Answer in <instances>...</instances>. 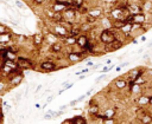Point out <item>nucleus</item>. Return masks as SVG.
<instances>
[{"label":"nucleus","mask_w":152,"mask_h":124,"mask_svg":"<svg viewBox=\"0 0 152 124\" xmlns=\"http://www.w3.org/2000/svg\"><path fill=\"white\" fill-rule=\"evenodd\" d=\"M52 98H53V97H49V98H48V99H46V102H48V103H50V102H51V100H52Z\"/></svg>","instance_id":"nucleus-43"},{"label":"nucleus","mask_w":152,"mask_h":124,"mask_svg":"<svg viewBox=\"0 0 152 124\" xmlns=\"http://www.w3.org/2000/svg\"><path fill=\"white\" fill-rule=\"evenodd\" d=\"M141 52H144V48H140V50H138V53H141Z\"/></svg>","instance_id":"nucleus-44"},{"label":"nucleus","mask_w":152,"mask_h":124,"mask_svg":"<svg viewBox=\"0 0 152 124\" xmlns=\"http://www.w3.org/2000/svg\"><path fill=\"white\" fill-rule=\"evenodd\" d=\"M122 41L120 40V39H115L113 43H110L109 45H107L108 47H109V50L110 51H118V50H120L121 47H122Z\"/></svg>","instance_id":"nucleus-12"},{"label":"nucleus","mask_w":152,"mask_h":124,"mask_svg":"<svg viewBox=\"0 0 152 124\" xmlns=\"http://www.w3.org/2000/svg\"><path fill=\"white\" fill-rule=\"evenodd\" d=\"M40 68L42 70H44V71H55L56 70V64L53 63V61H51V60H45V61H43L42 64H40Z\"/></svg>","instance_id":"nucleus-7"},{"label":"nucleus","mask_w":152,"mask_h":124,"mask_svg":"<svg viewBox=\"0 0 152 124\" xmlns=\"http://www.w3.org/2000/svg\"><path fill=\"white\" fill-rule=\"evenodd\" d=\"M15 6L18 7V8H20V9H26V6L23 4V1H20V0H15Z\"/></svg>","instance_id":"nucleus-26"},{"label":"nucleus","mask_w":152,"mask_h":124,"mask_svg":"<svg viewBox=\"0 0 152 124\" xmlns=\"http://www.w3.org/2000/svg\"><path fill=\"white\" fill-rule=\"evenodd\" d=\"M88 14H90V15L95 17L96 19H99V18L102 15V9L99 8V7H94V8H90V9H89Z\"/></svg>","instance_id":"nucleus-18"},{"label":"nucleus","mask_w":152,"mask_h":124,"mask_svg":"<svg viewBox=\"0 0 152 124\" xmlns=\"http://www.w3.org/2000/svg\"><path fill=\"white\" fill-rule=\"evenodd\" d=\"M76 8L74 7H68L64 12H63V17H64V20L66 21H70V22H74V20L76 19Z\"/></svg>","instance_id":"nucleus-2"},{"label":"nucleus","mask_w":152,"mask_h":124,"mask_svg":"<svg viewBox=\"0 0 152 124\" xmlns=\"http://www.w3.org/2000/svg\"><path fill=\"white\" fill-rule=\"evenodd\" d=\"M68 60H69L70 63H72V64H75V63H80V61L83 60V56H82L81 51H78V52L71 51V52L68 54Z\"/></svg>","instance_id":"nucleus-4"},{"label":"nucleus","mask_w":152,"mask_h":124,"mask_svg":"<svg viewBox=\"0 0 152 124\" xmlns=\"http://www.w3.org/2000/svg\"><path fill=\"white\" fill-rule=\"evenodd\" d=\"M12 39V33H2L0 34V44L1 45H5V44H8Z\"/></svg>","instance_id":"nucleus-17"},{"label":"nucleus","mask_w":152,"mask_h":124,"mask_svg":"<svg viewBox=\"0 0 152 124\" xmlns=\"http://www.w3.org/2000/svg\"><path fill=\"white\" fill-rule=\"evenodd\" d=\"M121 68H122V66H121V65H119V66H116V67H115V71H116V72H120V71H121Z\"/></svg>","instance_id":"nucleus-34"},{"label":"nucleus","mask_w":152,"mask_h":124,"mask_svg":"<svg viewBox=\"0 0 152 124\" xmlns=\"http://www.w3.org/2000/svg\"><path fill=\"white\" fill-rule=\"evenodd\" d=\"M138 43H139V41H138L137 39H134V40H133V44H138Z\"/></svg>","instance_id":"nucleus-46"},{"label":"nucleus","mask_w":152,"mask_h":124,"mask_svg":"<svg viewBox=\"0 0 152 124\" xmlns=\"http://www.w3.org/2000/svg\"><path fill=\"white\" fill-rule=\"evenodd\" d=\"M150 105H152V96H150Z\"/></svg>","instance_id":"nucleus-45"},{"label":"nucleus","mask_w":152,"mask_h":124,"mask_svg":"<svg viewBox=\"0 0 152 124\" xmlns=\"http://www.w3.org/2000/svg\"><path fill=\"white\" fill-rule=\"evenodd\" d=\"M132 24H139L144 25L146 22V17L144 13H138V14H132Z\"/></svg>","instance_id":"nucleus-6"},{"label":"nucleus","mask_w":152,"mask_h":124,"mask_svg":"<svg viewBox=\"0 0 152 124\" xmlns=\"http://www.w3.org/2000/svg\"><path fill=\"white\" fill-rule=\"evenodd\" d=\"M128 64H129V63H128V61H125V63H122V64H120V65H121V66H122V67H125V66H127V65H128Z\"/></svg>","instance_id":"nucleus-40"},{"label":"nucleus","mask_w":152,"mask_h":124,"mask_svg":"<svg viewBox=\"0 0 152 124\" xmlns=\"http://www.w3.org/2000/svg\"><path fill=\"white\" fill-rule=\"evenodd\" d=\"M132 30H133V24L132 22H126L125 26L120 31L124 33V35H129V33L132 32Z\"/></svg>","instance_id":"nucleus-19"},{"label":"nucleus","mask_w":152,"mask_h":124,"mask_svg":"<svg viewBox=\"0 0 152 124\" xmlns=\"http://www.w3.org/2000/svg\"><path fill=\"white\" fill-rule=\"evenodd\" d=\"M145 115H146L145 110H142V109H138V110H137V118H139L140 120H141V118H142Z\"/></svg>","instance_id":"nucleus-25"},{"label":"nucleus","mask_w":152,"mask_h":124,"mask_svg":"<svg viewBox=\"0 0 152 124\" xmlns=\"http://www.w3.org/2000/svg\"><path fill=\"white\" fill-rule=\"evenodd\" d=\"M114 85L118 90H124L127 86V80L125 78H118V79H115Z\"/></svg>","instance_id":"nucleus-13"},{"label":"nucleus","mask_w":152,"mask_h":124,"mask_svg":"<svg viewBox=\"0 0 152 124\" xmlns=\"http://www.w3.org/2000/svg\"><path fill=\"white\" fill-rule=\"evenodd\" d=\"M62 50H63V44L59 41H56V43L51 44V46H50V51L53 53H59V52H62Z\"/></svg>","instance_id":"nucleus-15"},{"label":"nucleus","mask_w":152,"mask_h":124,"mask_svg":"<svg viewBox=\"0 0 152 124\" xmlns=\"http://www.w3.org/2000/svg\"><path fill=\"white\" fill-rule=\"evenodd\" d=\"M40 89H42V85H38V86H37V90H36V92H38Z\"/></svg>","instance_id":"nucleus-42"},{"label":"nucleus","mask_w":152,"mask_h":124,"mask_svg":"<svg viewBox=\"0 0 152 124\" xmlns=\"http://www.w3.org/2000/svg\"><path fill=\"white\" fill-rule=\"evenodd\" d=\"M141 123H144V124L152 123V116H151V115H148V113H146V115L141 118Z\"/></svg>","instance_id":"nucleus-24"},{"label":"nucleus","mask_w":152,"mask_h":124,"mask_svg":"<svg viewBox=\"0 0 152 124\" xmlns=\"http://www.w3.org/2000/svg\"><path fill=\"white\" fill-rule=\"evenodd\" d=\"M2 33H12V30L8 28L4 22L0 24V34H2Z\"/></svg>","instance_id":"nucleus-23"},{"label":"nucleus","mask_w":152,"mask_h":124,"mask_svg":"<svg viewBox=\"0 0 152 124\" xmlns=\"http://www.w3.org/2000/svg\"><path fill=\"white\" fill-rule=\"evenodd\" d=\"M127 9H128L129 14L142 13V6L139 4H127Z\"/></svg>","instance_id":"nucleus-5"},{"label":"nucleus","mask_w":152,"mask_h":124,"mask_svg":"<svg viewBox=\"0 0 152 124\" xmlns=\"http://www.w3.org/2000/svg\"><path fill=\"white\" fill-rule=\"evenodd\" d=\"M66 107H68V105H61V106H59L61 110H66Z\"/></svg>","instance_id":"nucleus-37"},{"label":"nucleus","mask_w":152,"mask_h":124,"mask_svg":"<svg viewBox=\"0 0 152 124\" xmlns=\"http://www.w3.org/2000/svg\"><path fill=\"white\" fill-rule=\"evenodd\" d=\"M77 103H78V102H77V99H76V100H71V102H70V104H69V105H70V106H74V105H76V104H77Z\"/></svg>","instance_id":"nucleus-32"},{"label":"nucleus","mask_w":152,"mask_h":124,"mask_svg":"<svg viewBox=\"0 0 152 124\" xmlns=\"http://www.w3.org/2000/svg\"><path fill=\"white\" fill-rule=\"evenodd\" d=\"M112 61H113V59H107L106 64H107V65H110V64H112Z\"/></svg>","instance_id":"nucleus-39"},{"label":"nucleus","mask_w":152,"mask_h":124,"mask_svg":"<svg viewBox=\"0 0 152 124\" xmlns=\"http://www.w3.org/2000/svg\"><path fill=\"white\" fill-rule=\"evenodd\" d=\"M103 78H106V74H104V73H103L102 76H100V77H99V78L95 80V83H96V84H97V83H100V81H101V79H103Z\"/></svg>","instance_id":"nucleus-30"},{"label":"nucleus","mask_w":152,"mask_h":124,"mask_svg":"<svg viewBox=\"0 0 152 124\" xmlns=\"http://www.w3.org/2000/svg\"><path fill=\"white\" fill-rule=\"evenodd\" d=\"M53 116H52V113H50V112H48V113H45L44 115V119H51Z\"/></svg>","instance_id":"nucleus-29"},{"label":"nucleus","mask_w":152,"mask_h":124,"mask_svg":"<svg viewBox=\"0 0 152 124\" xmlns=\"http://www.w3.org/2000/svg\"><path fill=\"white\" fill-rule=\"evenodd\" d=\"M43 41H44V34H43L42 32H38V33L33 34V37H32V43H33L34 46H38V47H39V46L43 44Z\"/></svg>","instance_id":"nucleus-9"},{"label":"nucleus","mask_w":152,"mask_h":124,"mask_svg":"<svg viewBox=\"0 0 152 124\" xmlns=\"http://www.w3.org/2000/svg\"><path fill=\"white\" fill-rule=\"evenodd\" d=\"M133 83H137V84H140V85H141V84H145V83H146V79H144L142 76H140V77H138Z\"/></svg>","instance_id":"nucleus-27"},{"label":"nucleus","mask_w":152,"mask_h":124,"mask_svg":"<svg viewBox=\"0 0 152 124\" xmlns=\"http://www.w3.org/2000/svg\"><path fill=\"white\" fill-rule=\"evenodd\" d=\"M64 44L66 46H75L77 45V38L74 35H68L64 38Z\"/></svg>","instance_id":"nucleus-16"},{"label":"nucleus","mask_w":152,"mask_h":124,"mask_svg":"<svg viewBox=\"0 0 152 124\" xmlns=\"http://www.w3.org/2000/svg\"><path fill=\"white\" fill-rule=\"evenodd\" d=\"M7 79H8V85H11V86H18V85L21 84V81H23V79H24L23 72L15 73V74H13L12 77H10V78H7Z\"/></svg>","instance_id":"nucleus-3"},{"label":"nucleus","mask_w":152,"mask_h":124,"mask_svg":"<svg viewBox=\"0 0 152 124\" xmlns=\"http://www.w3.org/2000/svg\"><path fill=\"white\" fill-rule=\"evenodd\" d=\"M81 72H82V73H88V72H89V68H87V67H86V68L81 70Z\"/></svg>","instance_id":"nucleus-35"},{"label":"nucleus","mask_w":152,"mask_h":124,"mask_svg":"<svg viewBox=\"0 0 152 124\" xmlns=\"http://www.w3.org/2000/svg\"><path fill=\"white\" fill-rule=\"evenodd\" d=\"M89 41H90L89 38L84 34H80L77 37V46L81 47V48H86V46L89 44Z\"/></svg>","instance_id":"nucleus-8"},{"label":"nucleus","mask_w":152,"mask_h":124,"mask_svg":"<svg viewBox=\"0 0 152 124\" xmlns=\"http://www.w3.org/2000/svg\"><path fill=\"white\" fill-rule=\"evenodd\" d=\"M34 1V4H37V5H43L46 0H33Z\"/></svg>","instance_id":"nucleus-31"},{"label":"nucleus","mask_w":152,"mask_h":124,"mask_svg":"<svg viewBox=\"0 0 152 124\" xmlns=\"http://www.w3.org/2000/svg\"><path fill=\"white\" fill-rule=\"evenodd\" d=\"M115 115H116V109H115V107H107V109H104V111H103L104 119H106V118H114Z\"/></svg>","instance_id":"nucleus-14"},{"label":"nucleus","mask_w":152,"mask_h":124,"mask_svg":"<svg viewBox=\"0 0 152 124\" xmlns=\"http://www.w3.org/2000/svg\"><path fill=\"white\" fill-rule=\"evenodd\" d=\"M99 111H100V106H99L97 104H94V100H91V102H90V105H89V107H88V113H89L90 116L95 117V116L99 115Z\"/></svg>","instance_id":"nucleus-11"},{"label":"nucleus","mask_w":152,"mask_h":124,"mask_svg":"<svg viewBox=\"0 0 152 124\" xmlns=\"http://www.w3.org/2000/svg\"><path fill=\"white\" fill-rule=\"evenodd\" d=\"M140 41H146V37L145 35H141L140 37Z\"/></svg>","instance_id":"nucleus-38"},{"label":"nucleus","mask_w":152,"mask_h":124,"mask_svg":"<svg viewBox=\"0 0 152 124\" xmlns=\"http://www.w3.org/2000/svg\"><path fill=\"white\" fill-rule=\"evenodd\" d=\"M100 66H101V64H96V65H94V66H93V70H96V68H99Z\"/></svg>","instance_id":"nucleus-36"},{"label":"nucleus","mask_w":152,"mask_h":124,"mask_svg":"<svg viewBox=\"0 0 152 124\" xmlns=\"http://www.w3.org/2000/svg\"><path fill=\"white\" fill-rule=\"evenodd\" d=\"M104 123L106 124H108V123H116V120L114 118H106L104 119Z\"/></svg>","instance_id":"nucleus-28"},{"label":"nucleus","mask_w":152,"mask_h":124,"mask_svg":"<svg viewBox=\"0 0 152 124\" xmlns=\"http://www.w3.org/2000/svg\"><path fill=\"white\" fill-rule=\"evenodd\" d=\"M87 65H88V66H94V63H93V61H88Z\"/></svg>","instance_id":"nucleus-41"},{"label":"nucleus","mask_w":152,"mask_h":124,"mask_svg":"<svg viewBox=\"0 0 152 124\" xmlns=\"http://www.w3.org/2000/svg\"><path fill=\"white\" fill-rule=\"evenodd\" d=\"M142 73H144V71L135 68V70H131V71L127 73V77H128V79H129L131 81H134V80H135L138 77L142 76Z\"/></svg>","instance_id":"nucleus-10"},{"label":"nucleus","mask_w":152,"mask_h":124,"mask_svg":"<svg viewBox=\"0 0 152 124\" xmlns=\"http://www.w3.org/2000/svg\"><path fill=\"white\" fill-rule=\"evenodd\" d=\"M71 123L72 124H86L87 120L82 116H75V117H71Z\"/></svg>","instance_id":"nucleus-20"},{"label":"nucleus","mask_w":152,"mask_h":124,"mask_svg":"<svg viewBox=\"0 0 152 124\" xmlns=\"http://www.w3.org/2000/svg\"><path fill=\"white\" fill-rule=\"evenodd\" d=\"M84 5V0H71V7L78 9L81 6Z\"/></svg>","instance_id":"nucleus-22"},{"label":"nucleus","mask_w":152,"mask_h":124,"mask_svg":"<svg viewBox=\"0 0 152 124\" xmlns=\"http://www.w3.org/2000/svg\"><path fill=\"white\" fill-rule=\"evenodd\" d=\"M138 104L141 106H144V105H148L150 104V97H147V96H140L139 98H138Z\"/></svg>","instance_id":"nucleus-21"},{"label":"nucleus","mask_w":152,"mask_h":124,"mask_svg":"<svg viewBox=\"0 0 152 124\" xmlns=\"http://www.w3.org/2000/svg\"><path fill=\"white\" fill-rule=\"evenodd\" d=\"M86 96H87V94H82V96H81V97H80V98L77 99V102H82V100H83V99L86 98Z\"/></svg>","instance_id":"nucleus-33"},{"label":"nucleus","mask_w":152,"mask_h":124,"mask_svg":"<svg viewBox=\"0 0 152 124\" xmlns=\"http://www.w3.org/2000/svg\"><path fill=\"white\" fill-rule=\"evenodd\" d=\"M17 64H18V66H19L20 68H23V70H33V64H32V60H30V59L18 57Z\"/></svg>","instance_id":"nucleus-1"}]
</instances>
